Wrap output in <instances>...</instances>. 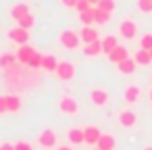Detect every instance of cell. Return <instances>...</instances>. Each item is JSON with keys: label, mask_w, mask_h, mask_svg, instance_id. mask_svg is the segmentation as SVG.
Masks as SVG:
<instances>
[{"label": "cell", "mask_w": 152, "mask_h": 150, "mask_svg": "<svg viewBox=\"0 0 152 150\" xmlns=\"http://www.w3.org/2000/svg\"><path fill=\"white\" fill-rule=\"evenodd\" d=\"M75 73H77V69H75L73 63H69V61H58L56 77H58L61 81H73V79H75Z\"/></svg>", "instance_id": "obj_1"}, {"label": "cell", "mask_w": 152, "mask_h": 150, "mask_svg": "<svg viewBox=\"0 0 152 150\" xmlns=\"http://www.w3.org/2000/svg\"><path fill=\"white\" fill-rule=\"evenodd\" d=\"M58 42H61V46H65L67 50H75V48L79 46L81 38H79L77 31H73V29H65V31L58 36Z\"/></svg>", "instance_id": "obj_2"}, {"label": "cell", "mask_w": 152, "mask_h": 150, "mask_svg": "<svg viewBox=\"0 0 152 150\" xmlns=\"http://www.w3.org/2000/svg\"><path fill=\"white\" fill-rule=\"evenodd\" d=\"M58 108H61V113H65V115H77L79 104H77V100H75L73 96H61Z\"/></svg>", "instance_id": "obj_3"}, {"label": "cell", "mask_w": 152, "mask_h": 150, "mask_svg": "<svg viewBox=\"0 0 152 150\" xmlns=\"http://www.w3.org/2000/svg\"><path fill=\"white\" fill-rule=\"evenodd\" d=\"M119 34H121L123 40H133L137 36V25L131 19H123L121 25H119Z\"/></svg>", "instance_id": "obj_4"}, {"label": "cell", "mask_w": 152, "mask_h": 150, "mask_svg": "<svg viewBox=\"0 0 152 150\" xmlns=\"http://www.w3.org/2000/svg\"><path fill=\"white\" fill-rule=\"evenodd\" d=\"M90 100H92V104H94V106L102 108V106H106V104H108L110 96H108V92H106L104 88H96V90H92V92H90Z\"/></svg>", "instance_id": "obj_5"}, {"label": "cell", "mask_w": 152, "mask_h": 150, "mask_svg": "<svg viewBox=\"0 0 152 150\" xmlns=\"http://www.w3.org/2000/svg\"><path fill=\"white\" fill-rule=\"evenodd\" d=\"M9 40L15 42V44H19V46H23V44L29 42V34H27V29H23V27H13V29L9 31Z\"/></svg>", "instance_id": "obj_6"}, {"label": "cell", "mask_w": 152, "mask_h": 150, "mask_svg": "<svg viewBox=\"0 0 152 150\" xmlns=\"http://www.w3.org/2000/svg\"><path fill=\"white\" fill-rule=\"evenodd\" d=\"M119 123H121V127L131 129V127H135L137 117H135V113H133V110H121V113H119Z\"/></svg>", "instance_id": "obj_7"}, {"label": "cell", "mask_w": 152, "mask_h": 150, "mask_svg": "<svg viewBox=\"0 0 152 150\" xmlns=\"http://www.w3.org/2000/svg\"><path fill=\"white\" fill-rule=\"evenodd\" d=\"M38 144H40L42 148H52V146H56V133H54L52 129H44V131L40 133V138H38Z\"/></svg>", "instance_id": "obj_8"}, {"label": "cell", "mask_w": 152, "mask_h": 150, "mask_svg": "<svg viewBox=\"0 0 152 150\" xmlns=\"http://www.w3.org/2000/svg\"><path fill=\"white\" fill-rule=\"evenodd\" d=\"M125 59H129V50H127L125 46H121V44H119V46L108 54V61H110V63H115V65H119V63H121V61H125Z\"/></svg>", "instance_id": "obj_9"}, {"label": "cell", "mask_w": 152, "mask_h": 150, "mask_svg": "<svg viewBox=\"0 0 152 150\" xmlns=\"http://www.w3.org/2000/svg\"><path fill=\"white\" fill-rule=\"evenodd\" d=\"M140 94H142L140 86H127V88L123 90V100L129 102V104H133V102L140 100Z\"/></svg>", "instance_id": "obj_10"}, {"label": "cell", "mask_w": 152, "mask_h": 150, "mask_svg": "<svg viewBox=\"0 0 152 150\" xmlns=\"http://www.w3.org/2000/svg\"><path fill=\"white\" fill-rule=\"evenodd\" d=\"M83 135H86V144H94L96 146V142L100 140L102 131L96 125H88V127H83Z\"/></svg>", "instance_id": "obj_11"}, {"label": "cell", "mask_w": 152, "mask_h": 150, "mask_svg": "<svg viewBox=\"0 0 152 150\" xmlns=\"http://www.w3.org/2000/svg\"><path fill=\"white\" fill-rule=\"evenodd\" d=\"M79 38H81V42H83V44H92V42H96V40H98V31H96L92 25H83V27H81Z\"/></svg>", "instance_id": "obj_12"}, {"label": "cell", "mask_w": 152, "mask_h": 150, "mask_svg": "<svg viewBox=\"0 0 152 150\" xmlns=\"http://www.w3.org/2000/svg\"><path fill=\"white\" fill-rule=\"evenodd\" d=\"M34 48L29 46V44H23V46H19V50H17V61L21 63V65H27L29 63V59L34 56Z\"/></svg>", "instance_id": "obj_13"}, {"label": "cell", "mask_w": 152, "mask_h": 150, "mask_svg": "<svg viewBox=\"0 0 152 150\" xmlns=\"http://www.w3.org/2000/svg\"><path fill=\"white\" fill-rule=\"evenodd\" d=\"M21 106H23V102H21V96L19 94H9L7 96V110L9 113H19Z\"/></svg>", "instance_id": "obj_14"}, {"label": "cell", "mask_w": 152, "mask_h": 150, "mask_svg": "<svg viewBox=\"0 0 152 150\" xmlns=\"http://www.w3.org/2000/svg\"><path fill=\"white\" fill-rule=\"evenodd\" d=\"M96 148L98 150H115V138L110 133H102L100 140L96 142Z\"/></svg>", "instance_id": "obj_15"}, {"label": "cell", "mask_w": 152, "mask_h": 150, "mask_svg": "<svg viewBox=\"0 0 152 150\" xmlns=\"http://www.w3.org/2000/svg\"><path fill=\"white\" fill-rule=\"evenodd\" d=\"M56 67H58V61L54 54H44L42 59V69L48 71V73H56Z\"/></svg>", "instance_id": "obj_16"}, {"label": "cell", "mask_w": 152, "mask_h": 150, "mask_svg": "<svg viewBox=\"0 0 152 150\" xmlns=\"http://www.w3.org/2000/svg\"><path fill=\"white\" fill-rule=\"evenodd\" d=\"M135 61L133 59H125V61H121L119 65H117V71L121 73V75H131L133 71H135Z\"/></svg>", "instance_id": "obj_17"}, {"label": "cell", "mask_w": 152, "mask_h": 150, "mask_svg": "<svg viewBox=\"0 0 152 150\" xmlns=\"http://www.w3.org/2000/svg\"><path fill=\"white\" fill-rule=\"evenodd\" d=\"M83 54L86 56H98V54H102V40H96L92 44H86Z\"/></svg>", "instance_id": "obj_18"}, {"label": "cell", "mask_w": 152, "mask_h": 150, "mask_svg": "<svg viewBox=\"0 0 152 150\" xmlns=\"http://www.w3.org/2000/svg\"><path fill=\"white\" fill-rule=\"evenodd\" d=\"M67 138H69L71 144H81V142H86V135H83V129H81V127H71L69 133H67Z\"/></svg>", "instance_id": "obj_19"}, {"label": "cell", "mask_w": 152, "mask_h": 150, "mask_svg": "<svg viewBox=\"0 0 152 150\" xmlns=\"http://www.w3.org/2000/svg\"><path fill=\"white\" fill-rule=\"evenodd\" d=\"M117 46H119V40H117L115 36H106V38L102 40V52H104L106 56H108V54H110Z\"/></svg>", "instance_id": "obj_20"}, {"label": "cell", "mask_w": 152, "mask_h": 150, "mask_svg": "<svg viewBox=\"0 0 152 150\" xmlns=\"http://www.w3.org/2000/svg\"><path fill=\"white\" fill-rule=\"evenodd\" d=\"M94 13H96V7H92V9L83 11V13H77L79 23H83V25H94Z\"/></svg>", "instance_id": "obj_21"}, {"label": "cell", "mask_w": 152, "mask_h": 150, "mask_svg": "<svg viewBox=\"0 0 152 150\" xmlns=\"http://www.w3.org/2000/svg\"><path fill=\"white\" fill-rule=\"evenodd\" d=\"M133 61L137 63V65H150L152 63V56H150V50H137L135 52V56H133Z\"/></svg>", "instance_id": "obj_22"}, {"label": "cell", "mask_w": 152, "mask_h": 150, "mask_svg": "<svg viewBox=\"0 0 152 150\" xmlns=\"http://www.w3.org/2000/svg\"><path fill=\"white\" fill-rule=\"evenodd\" d=\"M15 54H2L0 56V67H2L4 71H13L15 69Z\"/></svg>", "instance_id": "obj_23"}, {"label": "cell", "mask_w": 152, "mask_h": 150, "mask_svg": "<svg viewBox=\"0 0 152 150\" xmlns=\"http://www.w3.org/2000/svg\"><path fill=\"white\" fill-rule=\"evenodd\" d=\"M27 13H29V7H27V4H15V7L11 9V17L17 19V21H19L21 17H25Z\"/></svg>", "instance_id": "obj_24"}, {"label": "cell", "mask_w": 152, "mask_h": 150, "mask_svg": "<svg viewBox=\"0 0 152 150\" xmlns=\"http://www.w3.org/2000/svg\"><path fill=\"white\" fill-rule=\"evenodd\" d=\"M110 21V13H104V11H100L98 7H96V13H94V23H98V25H106Z\"/></svg>", "instance_id": "obj_25"}, {"label": "cell", "mask_w": 152, "mask_h": 150, "mask_svg": "<svg viewBox=\"0 0 152 150\" xmlns=\"http://www.w3.org/2000/svg\"><path fill=\"white\" fill-rule=\"evenodd\" d=\"M17 23H19V27H23V29H27V31H29V29L36 25V17H34L31 13H27V15H25V17H21Z\"/></svg>", "instance_id": "obj_26"}, {"label": "cell", "mask_w": 152, "mask_h": 150, "mask_svg": "<svg viewBox=\"0 0 152 150\" xmlns=\"http://www.w3.org/2000/svg\"><path fill=\"white\" fill-rule=\"evenodd\" d=\"M42 59H44V54H40V52L36 50V52H34V56L29 59L27 67H29V69H34V71H36V69H42Z\"/></svg>", "instance_id": "obj_27"}, {"label": "cell", "mask_w": 152, "mask_h": 150, "mask_svg": "<svg viewBox=\"0 0 152 150\" xmlns=\"http://www.w3.org/2000/svg\"><path fill=\"white\" fill-rule=\"evenodd\" d=\"M100 11H104V13H113L115 11V0H98V4H96Z\"/></svg>", "instance_id": "obj_28"}, {"label": "cell", "mask_w": 152, "mask_h": 150, "mask_svg": "<svg viewBox=\"0 0 152 150\" xmlns=\"http://www.w3.org/2000/svg\"><path fill=\"white\" fill-rule=\"evenodd\" d=\"M137 11L144 15L152 13V0H137Z\"/></svg>", "instance_id": "obj_29"}, {"label": "cell", "mask_w": 152, "mask_h": 150, "mask_svg": "<svg viewBox=\"0 0 152 150\" xmlns=\"http://www.w3.org/2000/svg\"><path fill=\"white\" fill-rule=\"evenodd\" d=\"M140 48L142 50H150L152 48V34H144L140 38Z\"/></svg>", "instance_id": "obj_30"}, {"label": "cell", "mask_w": 152, "mask_h": 150, "mask_svg": "<svg viewBox=\"0 0 152 150\" xmlns=\"http://www.w3.org/2000/svg\"><path fill=\"white\" fill-rule=\"evenodd\" d=\"M88 9H92V4L88 2V0H77V4H75V11H77V13H83V11H88Z\"/></svg>", "instance_id": "obj_31"}, {"label": "cell", "mask_w": 152, "mask_h": 150, "mask_svg": "<svg viewBox=\"0 0 152 150\" xmlns=\"http://www.w3.org/2000/svg\"><path fill=\"white\" fill-rule=\"evenodd\" d=\"M15 150H34V146H31L29 142L21 140V142H15Z\"/></svg>", "instance_id": "obj_32"}, {"label": "cell", "mask_w": 152, "mask_h": 150, "mask_svg": "<svg viewBox=\"0 0 152 150\" xmlns=\"http://www.w3.org/2000/svg\"><path fill=\"white\" fill-rule=\"evenodd\" d=\"M2 113H9L7 110V96H0V115Z\"/></svg>", "instance_id": "obj_33"}, {"label": "cell", "mask_w": 152, "mask_h": 150, "mask_svg": "<svg viewBox=\"0 0 152 150\" xmlns=\"http://www.w3.org/2000/svg\"><path fill=\"white\" fill-rule=\"evenodd\" d=\"M0 150H15V144H9V142H2V144H0Z\"/></svg>", "instance_id": "obj_34"}, {"label": "cell", "mask_w": 152, "mask_h": 150, "mask_svg": "<svg viewBox=\"0 0 152 150\" xmlns=\"http://www.w3.org/2000/svg\"><path fill=\"white\" fill-rule=\"evenodd\" d=\"M61 2H63L65 7H69V9H75V4H77V0H61Z\"/></svg>", "instance_id": "obj_35"}, {"label": "cell", "mask_w": 152, "mask_h": 150, "mask_svg": "<svg viewBox=\"0 0 152 150\" xmlns=\"http://www.w3.org/2000/svg\"><path fill=\"white\" fill-rule=\"evenodd\" d=\"M56 150H73V148H71V146H58Z\"/></svg>", "instance_id": "obj_36"}, {"label": "cell", "mask_w": 152, "mask_h": 150, "mask_svg": "<svg viewBox=\"0 0 152 150\" xmlns=\"http://www.w3.org/2000/svg\"><path fill=\"white\" fill-rule=\"evenodd\" d=\"M88 2H90L92 7H96V4H98V0H88Z\"/></svg>", "instance_id": "obj_37"}, {"label": "cell", "mask_w": 152, "mask_h": 150, "mask_svg": "<svg viewBox=\"0 0 152 150\" xmlns=\"http://www.w3.org/2000/svg\"><path fill=\"white\" fill-rule=\"evenodd\" d=\"M144 150H152V146H148V148H144Z\"/></svg>", "instance_id": "obj_38"}, {"label": "cell", "mask_w": 152, "mask_h": 150, "mask_svg": "<svg viewBox=\"0 0 152 150\" xmlns=\"http://www.w3.org/2000/svg\"><path fill=\"white\" fill-rule=\"evenodd\" d=\"M150 100H152V90H150Z\"/></svg>", "instance_id": "obj_39"}, {"label": "cell", "mask_w": 152, "mask_h": 150, "mask_svg": "<svg viewBox=\"0 0 152 150\" xmlns=\"http://www.w3.org/2000/svg\"><path fill=\"white\" fill-rule=\"evenodd\" d=\"M150 56H152V48H150Z\"/></svg>", "instance_id": "obj_40"}, {"label": "cell", "mask_w": 152, "mask_h": 150, "mask_svg": "<svg viewBox=\"0 0 152 150\" xmlns=\"http://www.w3.org/2000/svg\"><path fill=\"white\" fill-rule=\"evenodd\" d=\"M94 150H98V148H94Z\"/></svg>", "instance_id": "obj_41"}]
</instances>
